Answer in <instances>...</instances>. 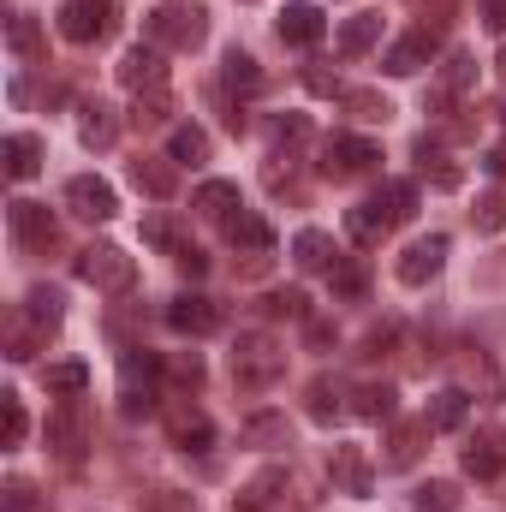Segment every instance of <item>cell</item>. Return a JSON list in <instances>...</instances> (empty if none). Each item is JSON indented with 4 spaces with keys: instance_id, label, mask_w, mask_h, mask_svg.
I'll use <instances>...</instances> for the list:
<instances>
[{
    "instance_id": "cell-29",
    "label": "cell",
    "mask_w": 506,
    "mask_h": 512,
    "mask_svg": "<svg viewBox=\"0 0 506 512\" xmlns=\"http://www.w3.org/2000/svg\"><path fill=\"white\" fill-rule=\"evenodd\" d=\"M292 262H298L304 274H316V268H334V262H340V251H334V239H328V233L304 227V233L292 239Z\"/></svg>"
},
{
    "instance_id": "cell-33",
    "label": "cell",
    "mask_w": 506,
    "mask_h": 512,
    "mask_svg": "<svg viewBox=\"0 0 506 512\" xmlns=\"http://www.w3.org/2000/svg\"><path fill=\"white\" fill-rule=\"evenodd\" d=\"M6 48H12L18 60H42V24H36L30 12H12V18H6Z\"/></svg>"
},
{
    "instance_id": "cell-21",
    "label": "cell",
    "mask_w": 506,
    "mask_h": 512,
    "mask_svg": "<svg viewBox=\"0 0 506 512\" xmlns=\"http://www.w3.org/2000/svg\"><path fill=\"white\" fill-rule=\"evenodd\" d=\"M0 155H6V179H18V185L42 173V137H30V131H12L0 143Z\"/></svg>"
},
{
    "instance_id": "cell-47",
    "label": "cell",
    "mask_w": 506,
    "mask_h": 512,
    "mask_svg": "<svg viewBox=\"0 0 506 512\" xmlns=\"http://www.w3.org/2000/svg\"><path fill=\"white\" fill-rule=\"evenodd\" d=\"M471 221H477V233H501V227H506V191H489V197H477Z\"/></svg>"
},
{
    "instance_id": "cell-44",
    "label": "cell",
    "mask_w": 506,
    "mask_h": 512,
    "mask_svg": "<svg viewBox=\"0 0 506 512\" xmlns=\"http://www.w3.org/2000/svg\"><path fill=\"white\" fill-rule=\"evenodd\" d=\"M471 84H477V60H471V54H447V72H441V90H447V96H465Z\"/></svg>"
},
{
    "instance_id": "cell-37",
    "label": "cell",
    "mask_w": 506,
    "mask_h": 512,
    "mask_svg": "<svg viewBox=\"0 0 506 512\" xmlns=\"http://www.w3.org/2000/svg\"><path fill=\"white\" fill-rule=\"evenodd\" d=\"M245 447H292V429H286V417H274V411H262L245 423Z\"/></svg>"
},
{
    "instance_id": "cell-35",
    "label": "cell",
    "mask_w": 506,
    "mask_h": 512,
    "mask_svg": "<svg viewBox=\"0 0 506 512\" xmlns=\"http://www.w3.org/2000/svg\"><path fill=\"white\" fill-rule=\"evenodd\" d=\"M24 316L36 322V334H54V328H60V316H66V310H60V292H54V286H30Z\"/></svg>"
},
{
    "instance_id": "cell-32",
    "label": "cell",
    "mask_w": 506,
    "mask_h": 512,
    "mask_svg": "<svg viewBox=\"0 0 506 512\" xmlns=\"http://www.w3.org/2000/svg\"><path fill=\"white\" fill-rule=\"evenodd\" d=\"M167 155H173L179 167H203V161H209V131L203 126H173L167 131Z\"/></svg>"
},
{
    "instance_id": "cell-24",
    "label": "cell",
    "mask_w": 506,
    "mask_h": 512,
    "mask_svg": "<svg viewBox=\"0 0 506 512\" xmlns=\"http://www.w3.org/2000/svg\"><path fill=\"white\" fill-rule=\"evenodd\" d=\"M167 429H173V441H179L185 453H203V447L215 441V429H209V417H203L197 405H173V411H167Z\"/></svg>"
},
{
    "instance_id": "cell-43",
    "label": "cell",
    "mask_w": 506,
    "mask_h": 512,
    "mask_svg": "<svg viewBox=\"0 0 506 512\" xmlns=\"http://www.w3.org/2000/svg\"><path fill=\"white\" fill-rule=\"evenodd\" d=\"M411 507H417V512H459V483H441V477H435V483H423V489H417V501H411Z\"/></svg>"
},
{
    "instance_id": "cell-8",
    "label": "cell",
    "mask_w": 506,
    "mask_h": 512,
    "mask_svg": "<svg viewBox=\"0 0 506 512\" xmlns=\"http://www.w3.org/2000/svg\"><path fill=\"white\" fill-rule=\"evenodd\" d=\"M66 209H72L78 221H114V215H120V197H114V185H108V179L78 173V179L66 185Z\"/></svg>"
},
{
    "instance_id": "cell-51",
    "label": "cell",
    "mask_w": 506,
    "mask_h": 512,
    "mask_svg": "<svg viewBox=\"0 0 506 512\" xmlns=\"http://www.w3.org/2000/svg\"><path fill=\"white\" fill-rule=\"evenodd\" d=\"M274 137H280V143H292V137H310V120H304V114H286V120H274Z\"/></svg>"
},
{
    "instance_id": "cell-28",
    "label": "cell",
    "mask_w": 506,
    "mask_h": 512,
    "mask_svg": "<svg viewBox=\"0 0 506 512\" xmlns=\"http://www.w3.org/2000/svg\"><path fill=\"white\" fill-rule=\"evenodd\" d=\"M78 137H84L90 149H108V143L120 137V120H114V108H108V102H84V108H78Z\"/></svg>"
},
{
    "instance_id": "cell-23",
    "label": "cell",
    "mask_w": 506,
    "mask_h": 512,
    "mask_svg": "<svg viewBox=\"0 0 506 512\" xmlns=\"http://www.w3.org/2000/svg\"><path fill=\"white\" fill-rule=\"evenodd\" d=\"M191 209L209 215V221H227V215H239L245 203H239V185H233V179H203L197 197H191Z\"/></svg>"
},
{
    "instance_id": "cell-3",
    "label": "cell",
    "mask_w": 506,
    "mask_h": 512,
    "mask_svg": "<svg viewBox=\"0 0 506 512\" xmlns=\"http://www.w3.org/2000/svg\"><path fill=\"white\" fill-rule=\"evenodd\" d=\"M72 274H78L84 286L108 292V298H126L131 286H137V262H131L120 245H84V251L72 256Z\"/></svg>"
},
{
    "instance_id": "cell-18",
    "label": "cell",
    "mask_w": 506,
    "mask_h": 512,
    "mask_svg": "<svg viewBox=\"0 0 506 512\" xmlns=\"http://www.w3.org/2000/svg\"><path fill=\"white\" fill-rule=\"evenodd\" d=\"M173 167H179L173 155H137V161H131V185H137L143 197L167 203V197L179 191V173H173Z\"/></svg>"
},
{
    "instance_id": "cell-52",
    "label": "cell",
    "mask_w": 506,
    "mask_h": 512,
    "mask_svg": "<svg viewBox=\"0 0 506 512\" xmlns=\"http://www.w3.org/2000/svg\"><path fill=\"white\" fill-rule=\"evenodd\" d=\"M173 376H179L185 387H203V358H197V352H191V358H179V364H173Z\"/></svg>"
},
{
    "instance_id": "cell-22",
    "label": "cell",
    "mask_w": 506,
    "mask_h": 512,
    "mask_svg": "<svg viewBox=\"0 0 506 512\" xmlns=\"http://www.w3.org/2000/svg\"><path fill=\"white\" fill-rule=\"evenodd\" d=\"M429 429L435 435H447V429H465V417H471V393L465 387H441V393H429Z\"/></svg>"
},
{
    "instance_id": "cell-38",
    "label": "cell",
    "mask_w": 506,
    "mask_h": 512,
    "mask_svg": "<svg viewBox=\"0 0 506 512\" xmlns=\"http://www.w3.org/2000/svg\"><path fill=\"white\" fill-rule=\"evenodd\" d=\"M167 114H173V90H167V84L137 90V108H131V120H137V126H167Z\"/></svg>"
},
{
    "instance_id": "cell-14",
    "label": "cell",
    "mask_w": 506,
    "mask_h": 512,
    "mask_svg": "<svg viewBox=\"0 0 506 512\" xmlns=\"http://www.w3.org/2000/svg\"><path fill=\"white\" fill-rule=\"evenodd\" d=\"M48 441H54V453H60V465H66V471H78V465H84V441H90V429H84L78 405H60V411L48 417Z\"/></svg>"
},
{
    "instance_id": "cell-2",
    "label": "cell",
    "mask_w": 506,
    "mask_h": 512,
    "mask_svg": "<svg viewBox=\"0 0 506 512\" xmlns=\"http://www.w3.org/2000/svg\"><path fill=\"white\" fill-rule=\"evenodd\" d=\"M143 36H149L161 54H191V48H203V36H209V12H203V6H155V12L143 18Z\"/></svg>"
},
{
    "instance_id": "cell-46",
    "label": "cell",
    "mask_w": 506,
    "mask_h": 512,
    "mask_svg": "<svg viewBox=\"0 0 506 512\" xmlns=\"http://www.w3.org/2000/svg\"><path fill=\"white\" fill-rule=\"evenodd\" d=\"M0 512H48V507H42V495H36V483H24V477H12V483L0 489Z\"/></svg>"
},
{
    "instance_id": "cell-39",
    "label": "cell",
    "mask_w": 506,
    "mask_h": 512,
    "mask_svg": "<svg viewBox=\"0 0 506 512\" xmlns=\"http://www.w3.org/2000/svg\"><path fill=\"white\" fill-rule=\"evenodd\" d=\"M24 435H30L24 399L18 393H0V447H24Z\"/></svg>"
},
{
    "instance_id": "cell-34",
    "label": "cell",
    "mask_w": 506,
    "mask_h": 512,
    "mask_svg": "<svg viewBox=\"0 0 506 512\" xmlns=\"http://www.w3.org/2000/svg\"><path fill=\"white\" fill-rule=\"evenodd\" d=\"M328 286H334V298H364V286H370L364 256H340V262L328 268Z\"/></svg>"
},
{
    "instance_id": "cell-12",
    "label": "cell",
    "mask_w": 506,
    "mask_h": 512,
    "mask_svg": "<svg viewBox=\"0 0 506 512\" xmlns=\"http://www.w3.org/2000/svg\"><path fill=\"white\" fill-rule=\"evenodd\" d=\"M441 262H447V233H429V239H417V245H405V256H399V280L405 286H429L435 274H441Z\"/></svg>"
},
{
    "instance_id": "cell-27",
    "label": "cell",
    "mask_w": 506,
    "mask_h": 512,
    "mask_svg": "<svg viewBox=\"0 0 506 512\" xmlns=\"http://www.w3.org/2000/svg\"><path fill=\"white\" fill-rule=\"evenodd\" d=\"M304 411H310V423H334L346 411V387L334 382V376H316V382L304 387Z\"/></svg>"
},
{
    "instance_id": "cell-20",
    "label": "cell",
    "mask_w": 506,
    "mask_h": 512,
    "mask_svg": "<svg viewBox=\"0 0 506 512\" xmlns=\"http://www.w3.org/2000/svg\"><path fill=\"white\" fill-rule=\"evenodd\" d=\"M280 495H286V471H280V465H268V471H256L251 483L233 495V512H268Z\"/></svg>"
},
{
    "instance_id": "cell-25",
    "label": "cell",
    "mask_w": 506,
    "mask_h": 512,
    "mask_svg": "<svg viewBox=\"0 0 506 512\" xmlns=\"http://www.w3.org/2000/svg\"><path fill=\"white\" fill-rule=\"evenodd\" d=\"M370 203L381 209V221H387V227H405V221L417 215V185H411V179H387Z\"/></svg>"
},
{
    "instance_id": "cell-10",
    "label": "cell",
    "mask_w": 506,
    "mask_h": 512,
    "mask_svg": "<svg viewBox=\"0 0 506 512\" xmlns=\"http://www.w3.org/2000/svg\"><path fill=\"white\" fill-rule=\"evenodd\" d=\"M274 30H280V42H292V48H316V42H322V30H328V18H322V6H316V0H286Z\"/></svg>"
},
{
    "instance_id": "cell-11",
    "label": "cell",
    "mask_w": 506,
    "mask_h": 512,
    "mask_svg": "<svg viewBox=\"0 0 506 512\" xmlns=\"http://www.w3.org/2000/svg\"><path fill=\"white\" fill-rule=\"evenodd\" d=\"M6 221H12V239H18L24 251H48V245H54V233H60V227H54V215H48V203H24V197L6 209Z\"/></svg>"
},
{
    "instance_id": "cell-41",
    "label": "cell",
    "mask_w": 506,
    "mask_h": 512,
    "mask_svg": "<svg viewBox=\"0 0 506 512\" xmlns=\"http://www.w3.org/2000/svg\"><path fill=\"white\" fill-rule=\"evenodd\" d=\"M42 387L60 393V399H78V393L90 387V370H84V364H48V370H42Z\"/></svg>"
},
{
    "instance_id": "cell-45",
    "label": "cell",
    "mask_w": 506,
    "mask_h": 512,
    "mask_svg": "<svg viewBox=\"0 0 506 512\" xmlns=\"http://www.w3.org/2000/svg\"><path fill=\"white\" fill-rule=\"evenodd\" d=\"M262 310H268V316H292V322H310V298H304L298 286H286V292H268V298H262Z\"/></svg>"
},
{
    "instance_id": "cell-9",
    "label": "cell",
    "mask_w": 506,
    "mask_h": 512,
    "mask_svg": "<svg viewBox=\"0 0 506 512\" xmlns=\"http://www.w3.org/2000/svg\"><path fill=\"white\" fill-rule=\"evenodd\" d=\"M381 161V149L370 137H334L328 149H322V173L328 179H358V173H370Z\"/></svg>"
},
{
    "instance_id": "cell-17",
    "label": "cell",
    "mask_w": 506,
    "mask_h": 512,
    "mask_svg": "<svg viewBox=\"0 0 506 512\" xmlns=\"http://www.w3.org/2000/svg\"><path fill=\"white\" fill-rule=\"evenodd\" d=\"M435 48H441V42H435V30H411V36H399V42L387 48V60H381V66H387L393 78H411V72H423V66L435 60Z\"/></svg>"
},
{
    "instance_id": "cell-13",
    "label": "cell",
    "mask_w": 506,
    "mask_h": 512,
    "mask_svg": "<svg viewBox=\"0 0 506 512\" xmlns=\"http://www.w3.org/2000/svg\"><path fill=\"white\" fill-rule=\"evenodd\" d=\"M501 471H506V429H477V435L465 441V477L495 483Z\"/></svg>"
},
{
    "instance_id": "cell-48",
    "label": "cell",
    "mask_w": 506,
    "mask_h": 512,
    "mask_svg": "<svg viewBox=\"0 0 506 512\" xmlns=\"http://www.w3.org/2000/svg\"><path fill=\"white\" fill-rule=\"evenodd\" d=\"M143 239H149V245H161L167 256H179L185 245H191V239H179V227H173L167 215H149V221H143Z\"/></svg>"
},
{
    "instance_id": "cell-15",
    "label": "cell",
    "mask_w": 506,
    "mask_h": 512,
    "mask_svg": "<svg viewBox=\"0 0 506 512\" xmlns=\"http://www.w3.org/2000/svg\"><path fill=\"white\" fill-rule=\"evenodd\" d=\"M114 78L126 84V90H155V84H167V66H161V48L155 42H137L120 54V66H114Z\"/></svg>"
},
{
    "instance_id": "cell-53",
    "label": "cell",
    "mask_w": 506,
    "mask_h": 512,
    "mask_svg": "<svg viewBox=\"0 0 506 512\" xmlns=\"http://www.w3.org/2000/svg\"><path fill=\"white\" fill-rule=\"evenodd\" d=\"M304 84H310L316 96H334V90H340V78H334V72H322V66H310V72H304Z\"/></svg>"
},
{
    "instance_id": "cell-54",
    "label": "cell",
    "mask_w": 506,
    "mask_h": 512,
    "mask_svg": "<svg viewBox=\"0 0 506 512\" xmlns=\"http://www.w3.org/2000/svg\"><path fill=\"white\" fill-rule=\"evenodd\" d=\"M483 167H489L495 179H506V143H501V149H489V155H483Z\"/></svg>"
},
{
    "instance_id": "cell-55",
    "label": "cell",
    "mask_w": 506,
    "mask_h": 512,
    "mask_svg": "<svg viewBox=\"0 0 506 512\" xmlns=\"http://www.w3.org/2000/svg\"><path fill=\"white\" fill-rule=\"evenodd\" d=\"M417 6H429V18H435V24H447V18H453V0H417Z\"/></svg>"
},
{
    "instance_id": "cell-5",
    "label": "cell",
    "mask_w": 506,
    "mask_h": 512,
    "mask_svg": "<svg viewBox=\"0 0 506 512\" xmlns=\"http://www.w3.org/2000/svg\"><path fill=\"white\" fill-rule=\"evenodd\" d=\"M60 36L90 48V42H108L114 36V0H66L60 6Z\"/></svg>"
},
{
    "instance_id": "cell-30",
    "label": "cell",
    "mask_w": 506,
    "mask_h": 512,
    "mask_svg": "<svg viewBox=\"0 0 506 512\" xmlns=\"http://www.w3.org/2000/svg\"><path fill=\"white\" fill-rule=\"evenodd\" d=\"M352 411L364 417V423H393V411H399V393L387 382H364L352 393Z\"/></svg>"
},
{
    "instance_id": "cell-40",
    "label": "cell",
    "mask_w": 506,
    "mask_h": 512,
    "mask_svg": "<svg viewBox=\"0 0 506 512\" xmlns=\"http://www.w3.org/2000/svg\"><path fill=\"white\" fill-rule=\"evenodd\" d=\"M346 108H352V120H364V126H387V120H393V102H387L381 90H346Z\"/></svg>"
},
{
    "instance_id": "cell-16",
    "label": "cell",
    "mask_w": 506,
    "mask_h": 512,
    "mask_svg": "<svg viewBox=\"0 0 506 512\" xmlns=\"http://www.w3.org/2000/svg\"><path fill=\"white\" fill-rule=\"evenodd\" d=\"M221 233H227V245H233L239 256H274V233H268V221H262L256 209L227 215V221H221Z\"/></svg>"
},
{
    "instance_id": "cell-36",
    "label": "cell",
    "mask_w": 506,
    "mask_h": 512,
    "mask_svg": "<svg viewBox=\"0 0 506 512\" xmlns=\"http://www.w3.org/2000/svg\"><path fill=\"white\" fill-rule=\"evenodd\" d=\"M221 78H227V90H245V96H256V90H262V66H256L245 48H227Z\"/></svg>"
},
{
    "instance_id": "cell-57",
    "label": "cell",
    "mask_w": 506,
    "mask_h": 512,
    "mask_svg": "<svg viewBox=\"0 0 506 512\" xmlns=\"http://www.w3.org/2000/svg\"><path fill=\"white\" fill-rule=\"evenodd\" d=\"M495 66H501V84H506V48H501V60H495Z\"/></svg>"
},
{
    "instance_id": "cell-7",
    "label": "cell",
    "mask_w": 506,
    "mask_h": 512,
    "mask_svg": "<svg viewBox=\"0 0 506 512\" xmlns=\"http://www.w3.org/2000/svg\"><path fill=\"white\" fill-rule=\"evenodd\" d=\"M221 304L215 298H203V292H179L173 304H167V328L173 334H191V340H203V334H221Z\"/></svg>"
},
{
    "instance_id": "cell-42",
    "label": "cell",
    "mask_w": 506,
    "mask_h": 512,
    "mask_svg": "<svg viewBox=\"0 0 506 512\" xmlns=\"http://www.w3.org/2000/svg\"><path fill=\"white\" fill-rule=\"evenodd\" d=\"M346 233H352V239H358V245H376V239H387V233H393V227H387V221H381V209H376V203H358V209H352V215H346Z\"/></svg>"
},
{
    "instance_id": "cell-56",
    "label": "cell",
    "mask_w": 506,
    "mask_h": 512,
    "mask_svg": "<svg viewBox=\"0 0 506 512\" xmlns=\"http://www.w3.org/2000/svg\"><path fill=\"white\" fill-rule=\"evenodd\" d=\"M489 30H506V0H489Z\"/></svg>"
},
{
    "instance_id": "cell-26",
    "label": "cell",
    "mask_w": 506,
    "mask_h": 512,
    "mask_svg": "<svg viewBox=\"0 0 506 512\" xmlns=\"http://www.w3.org/2000/svg\"><path fill=\"white\" fill-rule=\"evenodd\" d=\"M417 167H423V179H429L435 191H459V185H465L459 161H447L441 143H429V137H417Z\"/></svg>"
},
{
    "instance_id": "cell-50",
    "label": "cell",
    "mask_w": 506,
    "mask_h": 512,
    "mask_svg": "<svg viewBox=\"0 0 506 512\" xmlns=\"http://www.w3.org/2000/svg\"><path fill=\"white\" fill-rule=\"evenodd\" d=\"M173 262H179V274H191V280H203V274H209V256L197 251V245H185Z\"/></svg>"
},
{
    "instance_id": "cell-6",
    "label": "cell",
    "mask_w": 506,
    "mask_h": 512,
    "mask_svg": "<svg viewBox=\"0 0 506 512\" xmlns=\"http://www.w3.org/2000/svg\"><path fill=\"white\" fill-rule=\"evenodd\" d=\"M328 477H334V489L352 495V501H370V489H376V465H370V453L352 447V441H340V447L328 453Z\"/></svg>"
},
{
    "instance_id": "cell-31",
    "label": "cell",
    "mask_w": 506,
    "mask_h": 512,
    "mask_svg": "<svg viewBox=\"0 0 506 512\" xmlns=\"http://www.w3.org/2000/svg\"><path fill=\"white\" fill-rule=\"evenodd\" d=\"M376 42H381V12H358V18H346V24H340V54H346V60L370 54Z\"/></svg>"
},
{
    "instance_id": "cell-4",
    "label": "cell",
    "mask_w": 506,
    "mask_h": 512,
    "mask_svg": "<svg viewBox=\"0 0 506 512\" xmlns=\"http://www.w3.org/2000/svg\"><path fill=\"white\" fill-rule=\"evenodd\" d=\"M155 376H161V358H155V352L131 346L126 358H120V411H126V417H149V411L161 405Z\"/></svg>"
},
{
    "instance_id": "cell-49",
    "label": "cell",
    "mask_w": 506,
    "mask_h": 512,
    "mask_svg": "<svg viewBox=\"0 0 506 512\" xmlns=\"http://www.w3.org/2000/svg\"><path fill=\"white\" fill-rule=\"evenodd\" d=\"M459 370H465V382H483V393H501V370L477 352V358H459Z\"/></svg>"
},
{
    "instance_id": "cell-19",
    "label": "cell",
    "mask_w": 506,
    "mask_h": 512,
    "mask_svg": "<svg viewBox=\"0 0 506 512\" xmlns=\"http://www.w3.org/2000/svg\"><path fill=\"white\" fill-rule=\"evenodd\" d=\"M435 429H429V417H417V423H393L387 429V471H411L417 459H423V441H429Z\"/></svg>"
},
{
    "instance_id": "cell-1",
    "label": "cell",
    "mask_w": 506,
    "mask_h": 512,
    "mask_svg": "<svg viewBox=\"0 0 506 512\" xmlns=\"http://www.w3.org/2000/svg\"><path fill=\"white\" fill-rule=\"evenodd\" d=\"M286 376V346L274 340V334H239V346H233V382L245 387V393H268V387Z\"/></svg>"
}]
</instances>
